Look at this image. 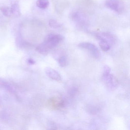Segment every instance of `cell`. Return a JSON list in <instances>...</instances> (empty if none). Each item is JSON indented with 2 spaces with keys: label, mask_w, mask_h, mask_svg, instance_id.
<instances>
[{
  "label": "cell",
  "mask_w": 130,
  "mask_h": 130,
  "mask_svg": "<svg viewBox=\"0 0 130 130\" xmlns=\"http://www.w3.org/2000/svg\"><path fill=\"white\" fill-rule=\"evenodd\" d=\"M111 68L107 65H105L103 67V74H108L110 73L111 72Z\"/></svg>",
  "instance_id": "14"
},
{
  "label": "cell",
  "mask_w": 130,
  "mask_h": 130,
  "mask_svg": "<svg viewBox=\"0 0 130 130\" xmlns=\"http://www.w3.org/2000/svg\"><path fill=\"white\" fill-rule=\"evenodd\" d=\"M50 106L54 109L61 108L63 107L64 102L63 99L58 97H53L49 100Z\"/></svg>",
  "instance_id": "7"
},
{
  "label": "cell",
  "mask_w": 130,
  "mask_h": 130,
  "mask_svg": "<svg viewBox=\"0 0 130 130\" xmlns=\"http://www.w3.org/2000/svg\"><path fill=\"white\" fill-rule=\"evenodd\" d=\"M71 17L73 21L78 24H80L81 25L86 23L83 16L79 12H75L72 13L71 15Z\"/></svg>",
  "instance_id": "8"
},
{
  "label": "cell",
  "mask_w": 130,
  "mask_h": 130,
  "mask_svg": "<svg viewBox=\"0 0 130 130\" xmlns=\"http://www.w3.org/2000/svg\"><path fill=\"white\" fill-rule=\"evenodd\" d=\"M27 62L28 64H30V65L34 64L36 63L35 61L31 58H29L27 59Z\"/></svg>",
  "instance_id": "15"
},
{
  "label": "cell",
  "mask_w": 130,
  "mask_h": 130,
  "mask_svg": "<svg viewBox=\"0 0 130 130\" xmlns=\"http://www.w3.org/2000/svg\"><path fill=\"white\" fill-rule=\"evenodd\" d=\"M99 40L100 48L104 52H107L111 48V44L115 41V38L112 34L106 32H99L95 34Z\"/></svg>",
  "instance_id": "2"
},
{
  "label": "cell",
  "mask_w": 130,
  "mask_h": 130,
  "mask_svg": "<svg viewBox=\"0 0 130 130\" xmlns=\"http://www.w3.org/2000/svg\"><path fill=\"white\" fill-rule=\"evenodd\" d=\"M103 80L107 87L111 89H114L118 87V81L116 77L113 75L109 73L103 74Z\"/></svg>",
  "instance_id": "4"
},
{
  "label": "cell",
  "mask_w": 130,
  "mask_h": 130,
  "mask_svg": "<svg viewBox=\"0 0 130 130\" xmlns=\"http://www.w3.org/2000/svg\"><path fill=\"white\" fill-rule=\"evenodd\" d=\"M45 74L48 77L56 81L61 80V77L60 74L55 70L50 67H47L45 69Z\"/></svg>",
  "instance_id": "6"
},
{
  "label": "cell",
  "mask_w": 130,
  "mask_h": 130,
  "mask_svg": "<svg viewBox=\"0 0 130 130\" xmlns=\"http://www.w3.org/2000/svg\"><path fill=\"white\" fill-rule=\"evenodd\" d=\"M64 39L63 36L58 34L51 33L46 36L44 42L38 45L36 51L41 54L45 55L58 45Z\"/></svg>",
  "instance_id": "1"
},
{
  "label": "cell",
  "mask_w": 130,
  "mask_h": 130,
  "mask_svg": "<svg viewBox=\"0 0 130 130\" xmlns=\"http://www.w3.org/2000/svg\"><path fill=\"white\" fill-rule=\"evenodd\" d=\"M49 25L50 27L54 29L59 28L61 26V25L59 22L53 19L49 20Z\"/></svg>",
  "instance_id": "12"
},
{
  "label": "cell",
  "mask_w": 130,
  "mask_h": 130,
  "mask_svg": "<svg viewBox=\"0 0 130 130\" xmlns=\"http://www.w3.org/2000/svg\"><path fill=\"white\" fill-rule=\"evenodd\" d=\"M0 10L4 15L7 17H10L12 15L11 8L9 7H3L0 9Z\"/></svg>",
  "instance_id": "11"
},
{
  "label": "cell",
  "mask_w": 130,
  "mask_h": 130,
  "mask_svg": "<svg viewBox=\"0 0 130 130\" xmlns=\"http://www.w3.org/2000/svg\"><path fill=\"white\" fill-rule=\"evenodd\" d=\"M105 4L106 7L118 13L124 10V4L121 0H106Z\"/></svg>",
  "instance_id": "3"
},
{
  "label": "cell",
  "mask_w": 130,
  "mask_h": 130,
  "mask_svg": "<svg viewBox=\"0 0 130 130\" xmlns=\"http://www.w3.org/2000/svg\"><path fill=\"white\" fill-rule=\"evenodd\" d=\"M79 47L87 49L91 52L92 54L95 58H99L100 57V53L99 48L94 44L88 42H83L78 44Z\"/></svg>",
  "instance_id": "5"
},
{
  "label": "cell",
  "mask_w": 130,
  "mask_h": 130,
  "mask_svg": "<svg viewBox=\"0 0 130 130\" xmlns=\"http://www.w3.org/2000/svg\"><path fill=\"white\" fill-rule=\"evenodd\" d=\"M36 6L41 9H45L48 6L49 2L48 0H38L36 3Z\"/></svg>",
  "instance_id": "9"
},
{
  "label": "cell",
  "mask_w": 130,
  "mask_h": 130,
  "mask_svg": "<svg viewBox=\"0 0 130 130\" xmlns=\"http://www.w3.org/2000/svg\"><path fill=\"white\" fill-rule=\"evenodd\" d=\"M1 104V99H0V105Z\"/></svg>",
  "instance_id": "16"
},
{
  "label": "cell",
  "mask_w": 130,
  "mask_h": 130,
  "mask_svg": "<svg viewBox=\"0 0 130 130\" xmlns=\"http://www.w3.org/2000/svg\"><path fill=\"white\" fill-rule=\"evenodd\" d=\"M12 14L16 17H19L21 15L19 6L17 3L14 4L11 7Z\"/></svg>",
  "instance_id": "10"
},
{
  "label": "cell",
  "mask_w": 130,
  "mask_h": 130,
  "mask_svg": "<svg viewBox=\"0 0 130 130\" xmlns=\"http://www.w3.org/2000/svg\"><path fill=\"white\" fill-rule=\"evenodd\" d=\"M67 58L65 56H62L58 60V63L60 67H64L67 65Z\"/></svg>",
  "instance_id": "13"
}]
</instances>
